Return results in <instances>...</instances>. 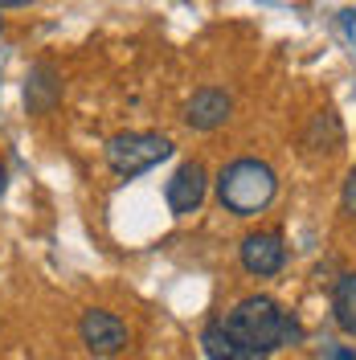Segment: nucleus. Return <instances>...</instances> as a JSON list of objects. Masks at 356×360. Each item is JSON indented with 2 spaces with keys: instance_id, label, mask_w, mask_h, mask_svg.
Segmentation results:
<instances>
[{
  "instance_id": "20e7f679",
  "label": "nucleus",
  "mask_w": 356,
  "mask_h": 360,
  "mask_svg": "<svg viewBox=\"0 0 356 360\" xmlns=\"http://www.w3.org/2000/svg\"><path fill=\"white\" fill-rule=\"evenodd\" d=\"M78 336L94 356H119L127 348V323L115 311H103V307H90L78 319Z\"/></svg>"
},
{
  "instance_id": "6e6552de",
  "label": "nucleus",
  "mask_w": 356,
  "mask_h": 360,
  "mask_svg": "<svg viewBox=\"0 0 356 360\" xmlns=\"http://www.w3.org/2000/svg\"><path fill=\"white\" fill-rule=\"evenodd\" d=\"M201 352L209 360H270L267 352H258V348L242 344L238 336H229L217 319H209V323L201 328Z\"/></svg>"
},
{
  "instance_id": "9b49d317",
  "label": "nucleus",
  "mask_w": 356,
  "mask_h": 360,
  "mask_svg": "<svg viewBox=\"0 0 356 360\" xmlns=\"http://www.w3.org/2000/svg\"><path fill=\"white\" fill-rule=\"evenodd\" d=\"M340 139H344L340 119H336L332 111L315 115L312 127H307V148H312V152H336V148H340Z\"/></svg>"
},
{
  "instance_id": "39448f33",
  "label": "nucleus",
  "mask_w": 356,
  "mask_h": 360,
  "mask_svg": "<svg viewBox=\"0 0 356 360\" xmlns=\"http://www.w3.org/2000/svg\"><path fill=\"white\" fill-rule=\"evenodd\" d=\"M205 193H209V172H205V164L184 160L177 172H172L168 188H164V201H168V209H172L177 217H189V213L201 209Z\"/></svg>"
},
{
  "instance_id": "f257e3e1",
  "label": "nucleus",
  "mask_w": 356,
  "mask_h": 360,
  "mask_svg": "<svg viewBox=\"0 0 356 360\" xmlns=\"http://www.w3.org/2000/svg\"><path fill=\"white\" fill-rule=\"evenodd\" d=\"M217 323L229 336H238L242 344L267 352V356L303 340V323L287 307H279L270 295H246V299H238L225 315H217Z\"/></svg>"
},
{
  "instance_id": "1a4fd4ad",
  "label": "nucleus",
  "mask_w": 356,
  "mask_h": 360,
  "mask_svg": "<svg viewBox=\"0 0 356 360\" xmlns=\"http://www.w3.org/2000/svg\"><path fill=\"white\" fill-rule=\"evenodd\" d=\"M62 98V82H58V70L53 66H33L29 70V82H25V103L29 111H53V103Z\"/></svg>"
},
{
  "instance_id": "9d476101",
  "label": "nucleus",
  "mask_w": 356,
  "mask_h": 360,
  "mask_svg": "<svg viewBox=\"0 0 356 360\" xmlns=\"http://www.w3.org/2000/svg\"><path fill=\"white\" fill-rule=\"evenodd\" d=\"M332 319L340 332L356 336V270L340 274L332 287Z\"/></svg>"
},
{
  "instance_id": "f8f14e48",
  "label": "nucleus",
  "mask_w": 356,
  "mask_h": 360,
  "mask_svg": "<svg viewBox=\"0 0 356 360\" xmlns=\"http://www.w3.org/2000/svg\"><path fill=\"white\" fill-rule=\"evenodd\" d=\"M340 205H344V213H352V217H356V168L348 172V180H344V193H340Z\"/></svg>"
},
{
  "instance_id": "2eb2a0df",
  "label": "nucleus",
  "mask_w": 356,
  "mask_h": 360,
  "mask_svg": "<svg viewBox=\"0 0 356 360\" xmlns=\"http://www.w3.org/2000/svg\"><path fill=\"white\" fill-rule=\"evenodd\" d=\"M0 29H4V17H0Z\"/></svg>"
},
{
  "instance_id": "7ed1b4c3",
  "label": "nucleus",
  "mask_w": 356,
  "mask_h": 360,
  "mask_svg": "<svg viewBox=\"0 0 356 360\" xmlns=\"http://www.w3.org/2000/svg\"><path fill=\"white\" fill-rule=\"evenodd\" d=\"M168 156H172V139L160 131H119L107 139V164L123 180L144 176L148 168L164 164Z\"/></svg>"
},
{
  "instance_id": "f03ea898",
  "label": "nucleus",
  "mask_w": 356,
  "mask_h": 360,
  "mask_svg": "<svg viewBox=\"0 0 356 360\" xmlns=\"http://www.w3.org/2000/svg\"><path fill=\"white\" fill-rule=\"evenodd\" d=\"M274 193H279V176L262 160L242 156L217 172V201L234 217H258L274 201Z\"/></svg>"
},
{
  "instance_id": "4468645a",
  "label": "nucleus",
  "mask_w": 356,
  "mask_h": 360,
  "mask_svg": "<svg viewBox=\"0 0 356 360\" xmlns=\"http://www.w3.org/2000/svg\"><path fill=\"white\" fill-rule=\"evenodd\" d=\"M4 188H8V168L0 164V197H4Z\"/></svg>"
},
{
  "instance_id": "0eeeda50",
  "label": "nucleus",
  "mask_w": 356,
  "mask_h": 360,
  "mask_svg": "<svg viewBox=\"0 0 356 360\" xmlns=\"http://www.w3.org/2000/svg\"><path fill=\"white\" fill-rule=\"evenodd\" d=\"M234 115V98L217 86H201L193 98H189V107H184V123L193 127V131H213V127H222L225 119Z\"/></svg>"
},
{
  "instance_id": "ddd939ff",
  "label": "nucleus",
  "mask_w": 356,
  "mask_h": 360,
  "mask_svg": "<svg viewBox=\"0 0 356 360\" xmlns=\"http://www.w3.org/2000/svg\"><path fill=\"white\" fill-rule=\"evenodd\" d=\"M328 360H356V352L344 348V344H332V348H328Z\"/></svg>"
},
{
  "instance_id": "423d86ee",
  "label": "nucleus",
  "mask_w": 356,
  "mask_h": 360,
  "mask_svg": "<svg viewBox=\"0 0 356 360\" xmlns=\"http://www.w3.org/2000/svg\"><path fill=\"white\" fill-rule=\"evenodd\" d=\"M238 258H242V266L250 270V274H258V278H270V274H279V270H283V262H287L283 233H274V229L246 233L242 246H238Z\"/></svg>"
}]
</instances>
